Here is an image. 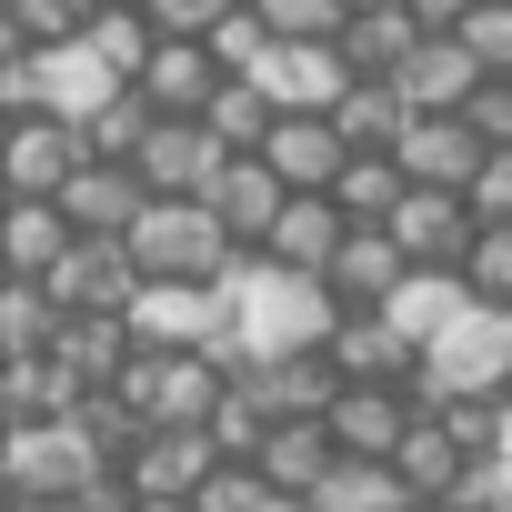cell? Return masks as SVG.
Wrapping results in <instances>:
<instances>
[{
	"label": "cell",
	"instance_id": "1",
	"mask_svg": "<svg viewBox=\"0 0 512 512\" xmlns=\"http://www.w3.org/2000/svg\"><path fill=\"white\" fill-rule=\"evenodd\" d=\"M221 302H231V342H221V372H251V362H282V352H322L342 302L312 282V272H282V262H241L221 272Z\"/></svg>",
	"mask_w": 512,
	"mask_h": 512
},
{
	"label": "cell",
	"instance_id": "2",
	"mask_svg": "<svg viewBox=\"0 0 512 512\" xmlns=\"http://www.w3.org/2000/svg\"><path fill=\"white\" fill-rule=\"evenodd\" d=\"M452 402H512V312L462 302L422 352H412V412H452Z\"/></svg>",
	"mask_w": 512,
	"mask_h": 512
},
{
	"label": "cell",
	"instance_id": "3",
	"mask_svg": "<svg viewBox=\"0 0 512 512\" xmlns=\"http://www.w3.org/2000/svg\"><path fill=\"white\" fill-rule=\"evenodd\" d=\"M101 472H111V452L81 432V412L0 432V492H11V502H81Z\"/></svg>",
	"mask_w": 512,
	"mask_h": 512
},
{
	"label": "cell",
	"instance_id": "4",
	"mask_svg": "<svg viewBox=\"0 0 512 512\" xmlns=\"http://www.w3.org/2000/svg\"><path fill=\"white\" fill-rule=\"evenodd\" d=\"M121 251H131L141 282H221V272L241 262L201 201H141V221L121 231Z\"/></svg>",
	"mask_w": 512,
	"mask_h": 512
},
{
	"label": "cell",
	"instance_id": "5",
	"mask_svg": "<svg viewBox=\"0 0 512 512\" xmlns=\"http://www.w3.org/2000/svg\"><path fill=\"white\" fill-rule=\"evenodd\" d=\"M121 332H131V352H211L221 362L231 302H221V282H141L131 312H121Z\"/></svg>",
	"mask_w": 512,
	"mask_h": 512
},
{
	"label": "cell",
	"instance_id": "6",
	"mask_svg": "<svg viewBox=\"0 0 512 512\" xmlns=\"http://www.w3.org/2000/svg\"><path fill=\"white\" fill-rule=\"evenodd\" d=\"M41 292H51V312H61V322H81V312L121 322V312H131V292H141V272H131V251H121V241H71L61 262L41 272Z\"/></svg>",
	"mask_w": 512,
	"mask_h": 512
},
{
	"label": "cell",
	"instance_id": "7",
	"mask_svg": "<svg viewBox=\"0 0 512 512\" xmlns=\"http://www.w3.org/2000/svg\"><path fill=\"white\" fill-rule=\"evenodd\" d=\"M241 81L262 91L272 111H332L352 91V71L332 61V41H262V61H251Z\"/></svg>",
	"mask_w": 512,
	"mask_h": 512
},
{
	"label": "cell",
	"instance_id": "8",
	"mask_svg": "<svg viewBox=\"0 0 512 512\" xmlns=\"http://www.w3.org/2000/svg\"><path fill=\"white\" fill-rule=\"evenodd\" d=\"M221 161H231V151H221L201 121H151L141 151H131V181H141L151 201H201V181H211Z\"/></svg>",
	"mask_w": 512,
	"mask_h": 512
},
{
	"label": "cell",
	"instance_id": "9",
	"mask_svg": "<svg viewBox=\"0 0 512 512\" xmlns=\"http://www.w3.org/2000/svg\"><path fill=\"white\" fill-rule=\"evenodd\" d=\"M211 462H221V452H211V432H131L111 472L131 482V502H191Z\"/></svg>",
	"mask_w": 512,
	"mask_h": 512
},
{
	"label": "cell",
	"instance_id": "10",
	"mask_svg": "<svg viewBox=\"0 0 512 512\" xmlns=\"http://www.w3.org/2000/svg\"><path fill=\"white\" fill-rule=\"evenodd\" d=\"M382 241L402 251L412 272H452L462 241H472V211H462V191H402V201L382 211Z\"/></svg>",
	"mask_w": 512,
	"mask_h": 512
},
{
	"label": "cell",
	"instance_id": "11",
	"mask_svg": "<svg viewBox=\"0 0 512 512\" xmlns=\"http://www.w3.org/2000/svg\"><path fill=\"white\" fill-rule=\"evenodd\" d=\"M141 181H131V161H81L61 191H51V211L71 221V241H121L131 221H141Z\"/></svg>",
	"mask_w": 512,
	"mask_h": 512
},
{
	"label": "cell",
	"instance_id": "12",
	"mask_svg": "<svg viewBox=\"0 0 512 512\" xmlns=\"http://www.w3.org/2000/svg\"><path fill=\"white\" fill-rule=\"evenodd\" d=\"M472 161H482V141H472L452 111H412V121H402V141H392L402 191H462V181H472Z\"/></svg>",
	"mask_w": 512,
	"mask_h": 512
},
{
	"label": "cell",
	"instance_id": "13",
	"mask_svg": "<svg viewBox=\"0 0 512 512\" xmlns=\"http://www.w3.org/2000/svg\"><path fill=\"white\" fill-rule=\"evenodd\" d=\"M472 462H482V452H472L442 412H412V422H402V442H392V482H402L412 502H452Z\"/></svg>",
	"mask_w": 512,
	"mask_h": 512
},
{
	"label": "cell",
	"instance_id": "14",
	"mask_svg": "<svg viewBox=\"0 0 512 512\" xmlns=\"http://www.w3.org/2000/svg\"><path fill=\"white\" fill-rule=\"evenodd\" d=\"M71 171H81L71 121H11V141H0V201H51Z\"/></svg>",
	"mask_w": 512,
	"mask_h": 512
},
{
	"label": "cell",
	"instance_id": "15",
	"mask_svg": "<svg viewBox=\"0 0 512 512\" xmlns=\"http://www.w3.org/2000/svg\"><path fill=\"white\" fill-rule=\"evenodd\" d=\"M251 161H262L282 191H332V171H342L352 151H342V131H332L322 111H282V121L262 131V151H251Z\"/></svg>",
	"mask_w": 512,
	"mask_h": 512
},
{
	"label": "cell",
	"instance_id": "16",
	"mask_svg": "<svg viewBox=\"0 0 512 512\" xmlns=\"http://www.w3.org/2000/svg\"><path fill=\"white\" fill-rule=\"evenodd\" d=\"M342 211L322 201V191H282V211H272V231H262V251H251V262H282V272H332V251H342Z\"/></svg>",
	"mask_w": 512,
	"mask_h": 512
},
{
	"label": "cell",
	"instance_id": "17",
	"mask_svg": "<svg viewBox=\"0 0 512 512\" xmlns=\"http://www.w3.org/2000/svg\"><path fill=\"white\" fill-rule=\"evenodd\" d=\"M201 211L221 221V241H231V251H262V231H272V211H282V181L251 161V151H231V161L201 181Z\"/></svg>",
	"mask_w": 512,
	"mask_h": 512
},
{
	"label": "cell",
	"instance_id": "18",
	"mask_svg": "<svg viewBox=\"0 0 512 512\" xmlns=\"http://www.w3.org/2000/svg\"><path fill=\"white\" fill-rule=\"evenodd\" d=\"M251 402H262V422H322L332 412V392H342V372L322 362V352H282V362H251V372H231Z\"/></svg>",
	"mask_w": 512,
	"mask_h": 512
},
{
	"label": "cell",
	"instance_id": "19",
	"mask_svg": "<svg viewBox=\"0 0 512 512\" xmlns=\"http://www.w3.org/2000/svg\"><path fill=\"white\" fill-rule=\"evenodd\" d=\"M472 81H482V71H472V51H462L452 31H422L382 91H392L402 111H462V101H472Z\"/></svg>",
	"mask_w": 512,
	"mask_h": 512
},
{
	"label": "cell",
	"instance_id": "20",
	"mask_svg": "<svg viewBox=\"0 0 512 512\" xmlns=\"http://www.w3.org/2000/svg\"><path fill=\"white\" fill-rule=\"evenodd\" d=\"M402 422H412V392H332V412H322V442L342 452V462H392V442H402Z\"/></svg>",
	"mask_w": 512,
	"mask_h": 512
},
{
	"label": "cell",
	"instance_id": "21",
	"mask_svg": "<svg viewBox=\"0 0 512 512\" xmlns=\"http://www.w3.org/2000/svg\"><path fill=\"white\" fill-rule=\"evenodd\" d=\"M412 41H422V31H412V11H402V0H352V21L332 31V61H342L352 81H392Z\"/></svg>",
	"mask_w": 512,
	"mask_h": 512
},
{
	"label": "cell",
	"instance_id": "22",
	"mask_svg": "<svg viewBox=\"0 0 512 512\" xmlns=\"http://www.w3.org/2000/svg\"><path fill=\"white\" fill-rule=\"evenodd\" d=\"M141 101H151V121H201V101L221 91V71H211V51L201 41H151V61H141V81H131Z\"/></svg>",
	"mask_w": 512,
	"mask_h": 512
},
{
	"label": "cell",
	"instance_id": "23",
	"mask_svg": "<svg viewBox=\"0 0 512 512\" xmlns=\"http://www.w3.org/2000/svg\"><path fill=\"white\" fill-rule=\"evenodd\" d=\"M322 362H332L352 392H402V382H412V352H402L372 312H342V322H332V342H322Z\"/></svg>",
	"mask_w": 512,
	"mask_h": 512
},
{
	"label": "cell",
	"instance_id": "24",
	"mask_svg": "<svg viewBox=\"0 0 512 512\" xmlns=\"http://www.w3.org/2000/svg\"><path fill=\"white\" fill-rule=\"evenodd\" d=\"M342 452L322 442V422H272L262 432V452H251V472H262V492L272 502H312V482L332 472Z\"/></svg>",
	"mask_w": 512,
	"mask_h": 512
},
{
	"label": "cell",
	"instance_id": "25",
	"mask_svg": "<svg viewBox=\"0 0 512 512\" xmlns=\"http://www.w3.org/2000/svg\"><path fill=\"white\" fill-rule=\"evenodd\" d=\"M462 302H472V292H462L452 272H402V282H392V292L372 302V322H382V332H392L402 352H422V342H432V332H442V322H452Z\"/></svg>",
	"mask_w": 512,
	"mask_h": 512
},
{
	"label": "cell",
	"instance_id": "26",
	"mask_svg": "<svg viewBox=\"0 0 512 512\" xmlns=\"http://www.w3.org/2000/svg\"><path fill=\"white\" fill-rule=\"evenodd\" d=\"M412 262H402V251L382 241V231H342V251H332V272H322V292L342 302V312H372L392 282H402Z\"/></svg>",
	"mask_w": 512,
	"mask_h": 512
},
{
	"label": "cell",
	"instance_id": "27",
	"mask_svg": "<svg viewBox=\"0 0 512 512\" xmlns=\"http://www.w3.org/2000/svg\"><path fill=\"white\" fill-rule=\"evenodd\" d=\"M61 251H71V221L51 201H0V272L11 282H41Z\"/></svg>",
	"mask_w": 512,
	"mask_h": 512
},
{
	"label": "cell",
	"instance_id": "28",
	"mask_svg": "<svg viewBox=\"0 0 512 512\" xmlns=\"http://www.w3.org/2000/svg\"><path fill=\"white\" fill-rule=\"evenodd\" d=\"M322 121L342 131V151H382V161H392V141H402V121H412V111H402L382 81H352V91H342Z\"/></svg>",
	"mask_w": 512,
	"mask_h": 512
},
{
	"label": "cell",
	"instance_id": "29",
	"mask_svg": "<svg viewBox=\"0 0 512 512\" xmlns=\"http://www.w3.org/2000/svg\"><path fill=\"white\" fill-rule=\"evenodd\" d=\"M322 201H332V211H342L352 231H382V211L402 201V171H392L382 151H352V161L332 171V191H322Z\"/></svg>",
	"mask_w": 512,
	"mask_h": 512
},
{
	"label": "cell",
	"instance_id": "30",
	"mask_svg": "<svg viewBox=\"0 0 512 512\" xmlns=\"http://www.w3.org/2000/svg\"><path fill=\"white\" fill-rule=\"evenodd\" d=\"M302 512H412V492L392 482V462H332Z\"/></svg>",
	"mask_w": 512,
	"mask_h": 512
},
{
	"label": "cell",
	"instance_id": "31",
	"mask_svg": "<svg viewBox=\"0 0 512 512\" xmlns=\"http://www.w3.org/2000/svg\"><path fill=\"white\" fill-rule=\"evenodd\" d=\"M51 332H61V312L41 282H0V362H41Z\"/></svg>",
	"mask_w": 512,
	"mask_h": 512
},
{
	"label": "cell",
	"instance_id": "32",
	"mask_svg": "<svg viewBox=\"0 0 512 512\" xmlns=\"http://www.w3.org/2000/svg\"><path fill=\"white\" fill-rule=\"evenodd\" d=\"M71 41H81L111 81H141V61H151V21H141V11H91Z\"/></svg>",
	"mask_w": 512,
	"mask_h": 512
},
{
	"label": "cell",
	"instance_id": "33",
	"mask_svg": "<svg viewBox=\"0 0 512 512\" xmlns=\"http://www.w3.org/2000/svg\"><path fill=\"white\" fill-rule=\"evenodd\" d=\"M272 121H282V111L251 91V81H221V91L201 101V131H211L221 151H262V131H272Z\"/></svg>",
	"mask_w": 512,
	"mask_h": 512
},
{
	"label": "cell",
	"instance_id": "34",
	"mask_svg": "<svg viewBox=\"0 0 512 512\" xmlns=\"http://www.w3.org/2000/svg\"><path fill=\"white\" fill-rule=\"evenodd\" d=\"M141 131H151V101H141V91H111V101L81 121V161H131Z\"/></svg>",
	"mask_w": 512,
	"mask_h": 512
},
{
	"label": "cell",
	"instance_id": "35",
	"mask_svg": "<svg viewBox=\"0 0 512 512\" xmlns=\"http://www.w3.org/2000/svg\"><path fill=\"white\" fill-rule=\"evenodd\" d=\"M452 282H462L472 302L512 312V231H472V241H462V262H452Z\"/></svg>",
	"mask_w": 512,
	"mask_h": 512
},
{
	"label": "cell",
	"instance_id": "36",
	"mask_svg": "<svg viewBox=\"0 0 512 512\" xmlns=\"http://www.w3.org/2000/svg\"><path fill=\"white\" fill-rule=\"evenodd\" d=\"M452 41L472 51L482 81H512V0H472V11L452 21Z\"/></svg>",
	"mask_w": 512,
	"mask_h": 512
},
{
	"label": "cell",
	"instance_id": "37",
	"mask_svg": "<svg viewBox=\"0 0 512 512\" xmlns=\"http://www.w3.org/2000/svg\"><path fill=\"white\" fill-rule=\"evenodd\" d=\"M251 21H262V41H332L352 21V0H241Z\"/></svg>",
	"mask_w": 512,
	"mask_h": 512
},
{
	"label": "cell",
	"instance_id": "38",
	"mask_svg": "<svg viewBox=\"0 0 512 512\" xmlns=\"http://www.w3.org/2000/svg\"><path fill=\"white\" fill-rule=\"evenodd\" d=\"M462 211H472V231H512V151H482V161H472Z\"/></svg>",
	"mask_w": 512,
	"mask_h": 512
},
{
	"label": "cell",
	"instance_id": "39",
	"mask_svg": "<svg viewBox=\"0 0 512 512\" xmlns=\"http://www.w3.org/2000/svg\"><path fill=\"white\" fill-rule=\"evenodd\" d=\"M221 11H241V0H141L151 41H211V31H221Z\"/></svg>",
	"mask_w": 512,
	"mask_h": 512
},
{
	"label": "cell",
	"instance_id": "40",
	"mask_svg": "<svg viewBox=\"0 0 512 512\" xmlns=\"http://www.w3.org/2000/svg\"><path fill=\"white\" fill-rule=\"evenodd\" d=\"M0 21H11V31H21L31 51H51V41H71V31L91 21V0H11Z\"/></svg>",
	"mask_w": 512,
	"mask_h": 512
},
{
	"label": "cell",
	"instance_id": "41",
	"mask_svg": "<svg viewBox=\"0 0 512 512\" xmlns=\"http://www.w3.org/2000/svg\"><path fill=\"white\" fill-rule=\"evenodd\" d=\"M272 492H262V472L251 462H211L201 472V492H191V512H262Z\"/></svg>",
	"mask_w": 512,
	"mask_h": 512
},
{
	"label": "cell",
	"instance_id": "42",
	"mask_svg": "<svg viewBox=\"0 0 512 512\" xmlns=\"http://www.w3.org/2000/svg\"><path fill=\"white\" fill-rule=\"evenodd\" d=\"M452 121H462L482 151H512V81H472V101H462Z\"/></svg>",
	"mask_w": 512,
	"mask_h": 512
},
{
	"label": "cell",
	"instance_id": "43",
	"mask_svg": "<svg viewBox=\"0 0 512 512\" xmlns=\"http://www.w3.org/2000/svg\"><path fill=\"white\" fill-rule=\"evenodd\" d=\"M402 11H412V31H452V21L472 11V0H402Z\"/></svg>",
	"mask_w": 512,
	"mask_h": 512
},
{
	"label": "cell",
	"instance_id": "44",
	"mask_svg": "<svg viewBox=\"0 0 512 512\" xmlns=\"http://www.w3.org/2000/svg\"><path fill=\"white\" fill-rule=\"evenodd\" d=\"M492 452L512 462V402H492Z\"/></svg>",
	"mask_w": 512,
	"mask_h": 512
},
{
	"label": "cell",
	"instance_id": "45",
	"mask_svg": "<svg viewBox=\"0 0 512 512\" xmlns=\"http://www.w3.org/2000/svg\"><path fill=\"white\" fill-rule=\"evenodd\" d=\"M21 51H31V41H21V31H11V21H0V71H11V61H21Z\"/></svg>",
	"mask_w": 512,
	"mask_h": 512
},
{
	"label": "cell",
	"instance_id": "46",
	"mask_svg": "<svg viewBox=\"0 0 512 512\" xmlns=\"http://www.w3.org/2000/svg\"><path fill=\"white\" fill-rule=\"evenodd\" d=\"M11 512H81V502H11Z\"/></svg>",
	"mask_w": 512,
	"mask_h": 512
},
{
	"label": "cell",
	"instance_id": "47",
	"mask_svg": "<svg viewBox=\"0 0 512 512\" xmlns=\"http://www.w3.org/2000/svg\"><path fill=\"white\" fill-rule=\"evenodd\" d=\"M131 512H191V502H131Z\"/></svg>",
	"mask_w": 512,
	"mask_h": 512
},
{
	"label": "cell",
	"instance_id": "48",
	"mask_svg": "<svg viewBox=\"0 0 512 512\" xmlns=\"http://www.w3.org/2000/svg\"><path fill=\"white\" fill-rule=\"evenodd\" d=\"M91 11H141V0H91Z\"/></svg>",
	"mask_w": 512,
	"mask_h": 512
},
{
	"label": "cell",
	"instance_id": "49",
	"mask_svg": "<svg viewBox=\"0 0 512 512\" xmlns=\"http://www.w3.org/2000/svg\"><path fill=\"white\" fill-rule=\"evenodd\" d=\"M412 512H452V502H412Z\"/></svg>",
	"mask_w": 512,
	"mask_h": 512
},
{
	"label": "cell",
	"instance_id": "50",
	"mask_svg": "<svg viewBox=\"0 0 512 512\" xmlns=\"http://www.w3.org/2000/svg\"><path fill=\"white\" fill-rule=\"evenodd\" d=\"M262 512H302V502H262Z\"/></svg>",
	"mask_w": 512,
	"mask_h": 512
},
{
	"label": "cell",
	"instance_id": "51",
	"mask_svg": "<svg viewBox=\"0 0 512 512\" xmlns=\"http://www.w3.org/2000/svg\"><path fill=\"white\" fill-rule=\"evenodd\" d=\"M0 141H11V111H0Z\"/></svg>",
	"mask_w": 512,
	"mask_h": 512
},
{
	"label": "cell",
	"instance_id": "52",
	"mask_svg": "<svg viewBox=\"0 0 512 512\" xmlns=\"http://www.w3.org/2000/svg\"><path fill=\"white\" fill-rule=\"evenodd\" d=\"M0 512H11V492H0Z\"/></svg>",
	"mask_w": 512,
	"mask_h": 512
},
{
	"label": "cell",
	"instance_id": "53",
	"mask_svg": "<svg viewBox=\"0 0 512 512\" xmlns=\"http://www.w3.org/2000/svg\"><path fill=\"white\" fill-rule=\"evenodd\" d=\"M0 11H11V0H0Z\"/></svg>",
	"mask_w": 512,
	"mask_h": 512
},
{
	"label": "cell",
	"instance_id": "54",
	"mask_svg": "<svg viewBox=\"0 0 512 512\" xmlns=\"http://www.w3.org/2000/svg\"><path fill=\"white\" fill-rule=\"evenodd\" d=\"M0 282H11V272H0Z\"/></svg>",
	"mask_w": 512,
	"mask_h": 512
},
{
	"label": "cell",
	"instance_id": "55",
	"mask_svg": "<svg viewBox=\"0 0 512 512\" xmlns=\"http://www.w3.org/2000/svg\"><path fill=\"white\" fill-rule=\"evenodd\" d=\"M0 432H11V422H0Z\"/></svg>",
	"mask_w": 512,
	"mask_h": 512
}]
</instances>
